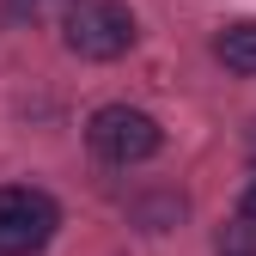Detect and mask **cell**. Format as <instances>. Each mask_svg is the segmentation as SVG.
Returning a JSON list of instances; mask_svg holds the SVG:
<instances>
[{
  "mask_svg": "<svg viewBox=\"0 0 256 256\" xmlns=\"http://www.w3.org/2000/svg\"><path fill=\"white\" fill-rule=\"evenodd\" d=\"M134 37H140V24L122 0H74L68 18H61V43L80 61H116L134 49Z\"/></svg>",
  "mask_w": 256,
  "mask_h": 256,
  "instance_id": "obj_1",
  "label": "cell"
},
{
  "mask_svg": "<svg viewBox=\"0 0 256 256\" xmlns=\"http://www.w3.org/2000/svg\"><path fill=\"white\" fill-rule=\"evenodd\" d=\"M220 256H256V220H250V214L226 220V232H220Z\"/></svg>",
  "mask_w": 256,
  "mask_h": 256,
  "instance_id": "obj_6",
  "label": "cell"
},
{
  "mask_svg": "<svg viewBox=\"0 0 256 256\" xmlns=\"http://www.w3.org/2000/svg\"><path fill=\"white\" fill-rule=\"evenodd\" d=\"M86 146L98 152L104 165H146V158L165 146V128L146 110H134V104H104L86 122Z\"/></svg>",
  "mask_w": 256,
  "mask_h": 256,
  "instance_id": "obj_2",
  "label": "cell"
},
{
  "mask_svg": "<svg viewBox=\"0 0 256 256\" xmlns=\"http://www.w3.org/2000/svg\"><path fill=\"white\" fill-rule=\"evenodd\" d=\"M214 61H220L226 74L256 80V18H232V24H220V30H214Z\"/></svg>",
  "mask_w": 256,
  "mask_h": 256,
  "instance_id": "obj_4",
  "label": "cell"
},
{
  "mask_svg": "<svg viewBox=\"0 0 256 256\" xmlns=\"http://www.w3.org/2000/svg\"><path fill=\"white\" fill-rule=\"evenodd\" d=\"M134 220L146 232H165V226H177L183 220V196H152V202H134Z\"/></svg>",
  "mask_w": 256,
  "mask_h": 256,
  "instance_id": "obj_5",
  "label": "cell"
},
{
  "mask_svg": "<svg viewBox=\"0 0 256 256\" xmlns=\"http://www.w3.org/2000/svg\"><path fill=\"white\" fill-rule=\"evenodd\" d=\"M68 6H74V0H6V18L12 24H37V18H68Z\"/></svg>",
  "mask_w": 256,
  "mask_h": 256,
  "instance_id": "obj_7",
  "label": "cell"
},
{
  "mask_svg": "<svg viewBox=\"0 0 256 256\" xmlns=\"http://www.w3.org/2000/svg\"><path fill=\"white\" fill-rule=\"evenodd\" d=\"M244 214L256 220V171H250V183H244Z\"/></svg>",
  "mask_w": 256,
  "mask_h": 256,
  "instance_id": "obj_8",
  "label": "cell"
},
{
  "mask_svg": "<svg viewBox=\"0 0 256 256\" xmlns=\"http://www.w3.org/2000/svg\"><path fill=\"white\" fill-rule=\"evenodd\" d=\"M61 226V208L49 189L0 183V256H37Z\"/></svg>",
  "mask_w": 256,
  "mask_h": 256,
  "instance_id": "obj_3",
  "label": "cell"
}]
</instances>
